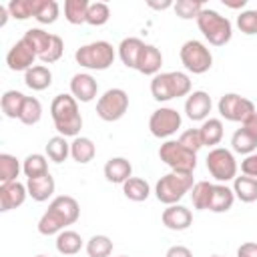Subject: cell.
Segmentation results:
<instances>
[{
	"mask_svg": "<svg viewBox=\"0 0 257 257\" xmlns=\"http://www.w3.org/2000/svg\"><path fill=\"white\" fill-rule=\"evenodd\" d=\"M165 257H193V251L185 245H171L165 253Z\"/></svg>",
	"mask_w": 257,
	"mask_h": 257,
	"instance_id": "obj_48",
	"label": "cell"
},
{
	"mask_svg": "<svg viewBox=\"0 0 257 257\" xmlns=\"http://www.w3.org/2000/svg\"><path fill=\"white\" fill-rule=\"evenodd\" d=\"M211 257H223V255H211Z\"/></svg>",
	"mask_w": 257,
	"mask_h": 257,
	"instance_id": "obj_53",
	"label": "cell"
},
{
	"mask_svg": "<svg viewBox=\"0 0 257 257\" xmlns=\"http://www.w3.org/2000/svg\"><path fill=\"white\" fill-rule=\"evenodd\" d=\"M110 18V8L106 2H90L88 14H86V24L90 26H102Z\"/></svg>",
	"mask_w": 257,
	"mask_h": 257,
	"instance_id": "obj_41",
	"label": "cell"
},
{
	"mask_svg": "<svg viewBox=\"0 0 257 257\" xmlns=\"http://www.w3.org/2000/svg\"><path fill=\"white\" fill-rule=\"evenodd\" d=\"M24 84L30 90H46L52 84V72L44 64H34L30 70L24 72Z\"/></svg>",
	"mask_w": 257,
	"mask_h": 257,
	"instance_id": "obj_22",
	"label": "cell"
},
{
	"mask_svg": "<svg viewBox=\"0 0 257 257\" xmlns=\"http://www.w3.org/2000/svg\"><path fill=\"white\" fill-rule=\"evenodd\" d=\"M199 133L203 139V147L215 149V145H219L223 141V120L221 118H207V120H203Z\"/></svg>",
	"mask_w": 257,
	"mask_h": 257,
	"instance_id": "obj_27",
	"label": "cell"
},
{
	"mask_svg": "<svg viewBox=\"0 0 257 257\" xmlns=\"http://www.w3.org/2000/svg\"><path fill=\"white\" fill-rule=\"evenodd\" d=\"M183 66L193 74H205L213 66L211 50L199 40H187L179 50Z\"/></svg>",
	"mask_w": 257,
	"mask_h": 257,
	"instance_id": "obj_8",
	"label": "cell"
},
{
	"mask_svg": "<svg viewBox=\"0 0 257 257\" xmlns=\"http://www.w3.org/2000/svg\"><path fill=\"white\" fill-rule=\"evenodd\" d=\"M88 257H108L112 253V241L106 235H92L86 241Z\"/></svg>",
	"mask_w": 257,
	"mask_h": 257,
	"instance_id": "obj_39",
	"label": "cell"
},
{
	"mask_svg": "<svg viewBox=\"0 0 257 257\" xmlns=\"http://www.w3.org/2000/svg\"><path fill=\"white\" fill-rule=\"evenodd\" d=\"M181 122H183V118H181V114L175 108L161 106V108H157L151 114V118H149V131L157 139H167V137L175 135L181 128Z\"/></svg>",
	"mask_w": 257,
	"mask_h": 257,
	"instance_id": "obj_12",
	"label": "cell"
},
{
	"mask_svg": "<svg viewBox=\"0 0 257 257\" xmlns=\"http://www.w3.org/2000/svg\"><path fill=\"white\" fill-rule=\"evenodd\" d=\"M161 66H163L161 50L153 44H145V48L141 52V58H139V64H137V70L145 76H157Z\"/></svg>",
	"mask_w": 257,
	"mask_h": 257,
	"instance_id": "obj_18",
	"label": "cell"
},
{
	"mask_svg": "<svg viewBox=\"0 0 257 257\" xmlns=\"http://www.w3.org/2000/svg\"><path fill=\"white\" fill-rule=\"evenodd\" d=\"M50 116L60 137H80L78 133L82 128V116L78 110V100L72 94H56L50 102Z\"/></svg>",
	"mask_w": 257,
	"mask_h": 257,
	"instance_id": "obj_2",
	"label": "cell"
},
{
	"mask_svg": "<svg viewBox=\"0 0 257 257\" xmlns=\"http://www.w3.org/2000/svg\"><path fill=\"white\" fill-rule=\"evenodd\" d=\"M82 245H84V241L76 231L64 229L56 235V251L60 255H76L82 249Z\"/></svg>",
	"mask_w": 257,
	"mask_h": 257,
	"instance_id": "obj_26",
	"label": "cell"
},
{
	"mask_svg": "<svg viewBox=\"0 0 257 257\" xmlns=\"http://www.w3.org/2000/svg\"><path fill=\"white\" fill-rule=\"evenodd\" d=\"M213 100L205 90H193L185 100V114L191 120H207Z\"/></svg>",
	"mask_w": 257,
	"mask_h": 257,
	"instance_id": "obj_14",
	"label": "cell"
},
{
	"mask_svg": "<svg viewBox=\"0 0 257 257\" xmlns=\"http://www.w3.org/2000/svg\"><path fill=\"white\" fill-rule=\"evenodd\" d=\"M235 203V193L233 189H229L225 183L213 185V195H211V203H209V211L213 213H227Z\"/></svg>",
	"mask_w": 257,
	"mask_h": 257,
	"instance_id": "obj_23",
	"label": "cell"
},
{
	"mask_svg": "<svg viewBox=\"0 0 257 257\" xmlns=\"http://www.w3.org/2000/svg\"><path fill=\"white\" fill-rule=\"evenodd\" d=\"M26 197H28V189L20 181L0 185V211L8 213V211L20 207L26 201Z\"/></svg>",
	"mask_w": 257,
	"mask_h": 257,
	"instance_id": "obj_15",
	"label": "cell"
},
{
	"mask_svg": "<svg viewBox=\"0 0 257 257\" xmlns=\"http://www.w3.org/2000/svg\"><path fill=\"white\" fill-rule=\"evenodd\" d=\"M197 26L203 32V36L213 46H225L233 36V26L227 16H221L217 10L203 8L197 16Z\"/></svg>",
	"mask_w": 257,
	"mask_h": 257,
	"instance_id": "obj_4",
	"label": "cell"
},
{
	"mask_svg": "<svg viewBox=\"0 0 257 257\" xmlns=\"http://www.w3.org/2000/svg\"><path fill=\"white\" fill-rule=\"evenodd\" d=\"M223 4H225V6H229V8H243V6L247 4V0H237V2H229V0H223Z\"/></svg>",
	"mask_w": 257,
	"mask_h": 257,
	"instance_id": "obj_51",
	"label": "cell"
},
{
	"mask_svg": "<svg viewBox=\"0 0 257 257\" xmlns=\"http://www.w3.org/2000/svg\"><path fill=\"white\" fill-rule=\"evenodd\" d=\"M78 217H80V205L74 197H70V195L54 197L38 221V233L46 235V237L58 235L60 231H64V227L76 223Z\"/></svg>",
	"mask_w": 257,
	"mask_h": 257,
	"instance_id": "obj_1",
	"label": "cell"
},
{
	"mask_svg": "<svg viewBox=\"0 0 257 257\" xmlns=\"http://www.w3.org/2000/svg\"><path fill=\"white\" fill-rule=\"evenodd\" d=\"M241 173L247 175V177H255L257 179V151L247 155L243 161H241Z\"/></svg>",
	"mask_w": 257,
	"mask_h": 257,
	"instance_id": "obj_46",
	"label": "cell"
},
{
	"mask_svg": "<svg viewBox=\"0 0 257 257\" xmlns=\"http://www.w3.org/2000/svg\"><path fill=\"white\" fill-rule=\"evenodd\" d=\"M88 0H66L64 2V18L70 24H84L88 14Z\"/></svg>",
	"mask_w": 257,
	"mask_h": 257,
	"instance_id": "obj_34",
	"label": "cell"
},
{
	"mask_svg": "<svg viewBox=\"0 0 257 257\" xmlns=\"http://www.w3.org/2000/svg\"><path fill=\"white\" fill-rule=\"evenodd\" d=\"M22 173L26 175V179H34V177H42L48 173V161L44 155L40 153H32L24 159L22 163Z\"/></svg>",
	"mask_w": 257,
	"mask_h": 257,
	"instance_id": "obj_35",
	"label": "cell"
},
{
	"mask_svg": "<svg viewBox=\"0 0 257 257\" xmlns=\"http://www.w3.org/2000/svg\"><path fill=\"white\" fill-rule=\"evenodd\" d=\"M74 58H76V62L82 68H88V70H106L114 62V48L106 40H96V42H90V44L80 46L74 52Z\"/></svg>",
	"mask_w": 257,
	"mask_h": 257,
	"instance_id": "obj_6",
	"label": "cell"
},
{
	"mask_svg": "<svg viewBox=\"0 0 257 257\" xmlns=\"http://www.w3.org/2000/svg\"><path fill=\"white\" fill-rule=\"evenodd\" d=\"M34 58H36V52L30 48V44L24 38H20L10 46L6 54V64L14 72H26L34 66Z\"/></svg>",
	"mask_w": 257,
	"mask_h": 257,
	"instance_id": "obj_13",
	"label": "cell"
},
{
	"mask_svg": "<svg viewBox=\"0 0 257 257\" xmlns=\"http://www.w3.org/2000/svg\"><path fill=\"white\" fill-rule=\"evenodd\" d=\"M70 155V143H66V137H52L48 139L46 143V157L52 161V163H64Z\"/></svg>",
	"mask_w": 257,
	"mask_h": 257,
	"instance_id": "obj_33",
	"label": "cell"
},
{
	"mask_svg": "<svg viewBox=\"0 0 257 257\" xmlns=\"http://www.w3.org/2000/svg\"><path fill=\"white\" fill-rule=\"evenodd\" d=\"M237 28L247 36L257 34V10H243L237 16Z\"/></svg>",
	"mask_w": 257,
	"mask_h": 257,
	"instance_id": "obj_43",
	"label": "cell"
},
{
	"mask_svg": "<svg viewBox=\"0 0 257 257\" xmlns=\"http://www.w3.org/2000/svg\"><path fill=\"white\" fill-rule=\"evenodd\" d=\"M40 118H42V104H40V100H38L36 96H26L18 120H20L22 124L32 126V124H36Z\"/></svg>",
	"mask_w": 257,
	"mask_h": 257,
	"instance_id": "obj_38",
	"label": "cell"
},
{
	"mask_svg": "<svg viewBox=\"0 0 257 257\" xmlns=\"http://www.w3.org/2000/svg\"><path fill=\"white\" fill-rule=\"evenodd\" d=\"M173 8H175V12H177L179 18H183V20L195 18L197 20V16L203 10V2L201 0H177L173 4Z\"/></svg>",
	"mask_w": 257,
	"mask_h": 257,
	"instance_id": "obj_42",
	"label": "cell"
},
{
	"mask_svg": "<svg viewBox=\"0 0 257 257\" xmlns=\"http://www.w3.org/2000/svg\"><path fill=\"white\" fill-rule=\"evenodd\" d=\"M237 257H257V243L247 241V243L239 245V249H237Z\"/></svg>",
	"mask_w": 257,
	"mask_h": 257,
	"instance_id": "obj_49",
	"label": "cell"
},
{
	"mask_svg": "<svg viewBox=\"0 0 257 257\" xmlns=\"http://www.w3.org/2000/svg\"><path fill=\"white\" fill-rule=\"evenodd\" d=\"M217 108H219V114L221 118L225 120H231V122H243L249 114L255 112V104L253 100L237 94V92H227L219 98L217 102Z\"/></svg>",
	"mask_w": 257,
	"mask_h": 257,
	"instance_id": "obj_11",
	"label": "cell"
},
{
	"mask_svg": "<svg viewBox=\"0 0 257 257\" xmlns=\"http://www.w3.org/2000/svg\"><path fill=\"white\" fill-rule=\"evenodd\" d=\"M161 221L171 231H185L193 223V213H191V209H187L179 203L177 205H167V209L161 215Z\"/></svg>",
	"mask_w": 257,
	"mask_h": 257,
	"instance_id": "obj_16",
	"label": "cell"
},
{
	"mask_svg": "<svg viewBox=\"0 0 257 257\" xmlns=\"http://www.w3.org/2000/svg\"><path fill=\"white\" fill-rule=\"evenodd\" d=\"M122 193L128 201H135V203H141V201H147L149 195H151V187L145 179L141 177H131L128 181L122 183Z\"/></svg>",
	"mask_w": 257,
	"mask_h": 257,
	"instance_id": "obj_28",
	"label": "cell"
},
{
	"mask_svg": "<svg viewBox=\"0 0 257 257\" xmlns=\"http://www.w3.org/2000/svg\"><path fill=\"white\" fill-rule=\"evenodd\" d=\"M98 92V82L88 72H78L70 78V94L78 102H90Z\"/></svg>",
	"mask_w": 257,
	"mask_h": 257,
	"instance_id": "obj_17",
	"label": "cell"
},
{
	"mask_svg": "<svg viewBox=\"0 0 257 257\" xmlns=\"http://www.w3.org/2000/svg\"><path fill=\"white\" fill-rule=\"evenodd\" d=\"M161 161L177 173H193L197 167V153L185 149L179 141H167L159 149Z\"/></svg>",
	"mask_w": 257,
	"mask_h": 257,
	"instance_id": "obj_7",
	"label": "cell"
},
{
	"mask_svg": "<svg viewBox=\"0 0 257 257\" xmlns=\"http://www.w3.org/2000/svg\"><path fill=\"white\" fill-rule=\"evenodd\" d=\"M231 149H233L235 153L247 157V155H251V153L257 151V139H253L247 131L237 128V131L233 133V137H231Z\"/></svg>",
	"mask_w": 257,
	"mask_h": 257,
	"instance_id": "obj_37",
	"label": "cell"
},
{
	"mask_svg": "<svg viewBox=\"0 0 257 257\" xmlns=\"http://www.w3.org/2000/svg\"><path fill=\"white\" fill-rule=\"evenodd\" d=\"M120 257H126V255H120Z\"/></svg>",
	"mask_w": 257,
	"mask_h": 257,
	"instance_id": "obj_54",
	"label": "cell"
},
{
	"mask_svg": "<svg viewBox=\"0 0 257 257\" xmlns=\"http://www.w3.org/2000/svg\"><path fill=\"white\" fill-rule=\"evenodd\" d=\"M62 52H64V42H62V38H60L58 34H52L50 46H48V50H46V52L40 56V60H42L44 64H52V62L60 60Z\"/></svg>",
	"mask_w": 257,
	"mask_h": 257,
	"instance_id": "obj_44",
	"label": "cell"
},
{
	"mask_svg": "<svg viewBox=\"0 0 257 257\" xmlns=\"http://www.w3.org/2000/svg\"><path fill=\"white\" fill-rule=\"evenodd\" d=\"M28 44H30V48L36 52V56L40 58L46 50H48V46H50V40H52V34H48V32H44L42 28H28L26 32H24V36H22Z\"/></svg>",
	"mask_w": 257,
	"mask_h": 257,
	"instance_id": "obj_30",
	"label": "cell"
},
{
	"mask_svg": "<svg viewBox=\"0 0 257 257\" xmlns=\"http://www.w3.org/2000/svg\"><path fill=\"white\" fill-rule=\"evenodd\" d=\"M60 14V6L56 0H36L34 8V20L40 24H54Z\"/></svg>",
	"mask_w": 257,
	"mask_h": 257,
	"instance_id": "obj_32",
	"label": "cell"
},
{
	"mask_svg": "<svg viewBox=\"0 0 257 257\" xmlns=\"http://www.w3.org/2000/svg\"><path fill=\"white\" fill-rule=\"evenodd\" d=\"M151 94L157 102H167L191 94V78L185 72H159L151 80Z\"/></svg>",
	"mask_w": 257,
	"mask_h": 257,
	"instance_id": "obj_3",
	"label": "cell"
},
{
	"mask_svg": "<svg viewBox=\"0 0 257 257\" xmlns=\"http://www.w3.org/2000/svg\"><path fill=\"white\" fill-rule=\"evenodd\" d=\"M145 48V42L137 36H128L124 38L120 44H118V56L122 60V64L126 68H135L137 70V64H139V58H141V52Z\"/></svg>",
	"mask_w": 257,
	"mask_h": 257,
	"instance_id": "obj_21",
	"label": "cell"
},
{
	"mask_svg": "<svg viewBox=\"0 0 257 257\" xmlns=\"http://www.w3.org/2000/svg\"><path fill=\"white\" fill-rule=\"evenodd\" d=\"M104 177L108 183L122 185L124 181H128L133 177V165L124 157H112L104 165Z\"/></svg>",
	"mask_w": 257,
	"mask_h": 257,
	"instance_id": "obj_19",
	"label": "cell"
},
{
	"mask_svg": "<svg viewBox=\"0 0 257 257\" xmlns=\"http://www.w3.org/2000/svg\"><path fill=\"white\" fill-rule=\"evenodd\" d=\"M241 128H243V131H247L253 139H257V110H255L253 114H249V116L241 122Z\"/></svg>",
	"mask_w": 257,
	"mask_h": 257,
	"instance_id": "obj_47",
	"label": "cell"
},
{
	"mask_svg": "<svg viewBox=\"0 0 257 257\" xmlns=\"http://www.w3.org/2000/svg\"><path fill=\"white\" fill-rule=\"evenodd\" d=\"M233 193L241 203H255L257 201V179L255 177H235L233 181Z\"/></svg>",
	"mask_w": 257,
	"mask_h": 257,
	"instance_id": "obj_24",
	"label": "cell"
},
{
	"mask_svg": "<svg viewBox=\"0 0 257 257\" xmlns=\"http://www.w3.org/2000/svg\"><path fill=\"white\" fill-rule=\"evenodd\" d=\"M126 110H128V94L122 88H108L96 100V114L104 122L120 120Z\"/></svg>",
	"mask_w": 257,
	"mask_h": 257,
	"instance_id": "obj_10",
	"label": "cell"
},
{
	"mask_svg": "<svg viewBox=\"0 0 257 257\" xmlns=\"http://www.w3.org/2000/svg\"><path fill=\"white\" fill-rule=\"evenodd\" d=\"M24 100H26V94H22L20 90H6L2 94V100H0V106H2L4 116H8V118H20Z\"/></svg>",
	"mask_w": 257,
	"mask_h": 257,
	"instance_id": "obj_29",
	"label": "cell"
},
{
	"mask_svg": "<svg viewBox=\"0 0 257 257\" xmlns=\"http://www.w3.org/2000/svg\"><path fill=\"white\" fill-rule=\"evenodd\" d=\"M20 171H22V167L14 155H8V153L0 155V185L18 181Z\"/></svg>",
	"mask_w": 257,
	"mask_h": 257,
	"instance_id": "obj_31",
	"label": "cell"
},
{
	"mask_svg": "<svg viewBox=\"0 0 257 257\" xmlns=\"http://www.w3.org/2000/svg\"><path fill=\"white\" fill-rule=\"evenodd\" d=\"M26 189H28V197H32L34 201L42 203V201H48L56 189V183H54V177L50 173L42 175V177H34V179H28L26 181Z\"/></svg>",
	"mask_w": 257,
	"mask_h": 257,
	"instance_id": "obj_20",
	"label": "cell"
},
{
	"mask_svg": "<svg viewBox=\"0 0 257 257\" xmlns=\"http://www.w3.org/2000/svg\"><path fill=\"white\" fill-rule=\"evenodd\" d=\"M207 169L211 173V177L219 183H227V181H235L237 177V161L233 157V153L229 149L223 147H215L209 151L207 155Z\"/></svg>",
	"mask_w": 257,
	"mask_h": 257,
	"instance_id": "obj_9",
	"label": "cell"
},
{
	"mask_svg": "<svg viewBox=\"0 0 257 257\" xmlns=\"http://www.w3.org/2000/svg\"><path fill=\"white\" fill-rule=\"evenodd\" d=\"M179 143H181L185 149H189V151L197 153V151L203 147V139H201V133H199V128H189V131L181 133V137H179Z\"/></svg>",
	"mask_w": 257,
	"mask_h": 257,
	"instance_id": "obj_45",
	"label": "cell"
},
{
	"mask_svg": "<svg viewBox=\"0 0 257 257\" xmlns=\"http://www.w3.org/2000/svg\"><path fill=\"white\" fill-rule=\"evenodd\" d=\"M149 6L155 8V10H165V8H171L173 2H169V0H165V2H149Z\"/></svg>",
	"mask_w": 257,
	"mask_h": 257,
	"instance_id": "obj_50",
	"label": "cell"
},
{
	"mask_svg": "<svg viewBox=\"0 0 257 257\" xmlns=\"http://www.w3.org/2000/svg\"><path fill=\"white\" fill-rule=\"evenodd\" d=\"M8 12L12 18L16 20H26V18H34V8H36V0H10L6 4Z\"/></svg>",
	"mask_w": 257,
	"mask_h": 257,
	"instance_id": "obj_40",
	"label": "cell"
},
{
	"mask_svg": "<svg viewBox=\"0 0 257 257\" xmlns=\"http://www.w3.org/2000/svg\"><path fill=\"white\" fill-rule=\"evenodd\" d=\"M34 257H46V255H34Z\"/></svg>",
	"mask_w": 257,
	"mask_h": 257,
	"instance_id": "obj_52",
	"label": "cell"
},
{
	"mask_svg": "<svg viewBox=\"0 0 257 257\" xmlns=\"http://www.w3.org/2000/svg\"><path fill=\"white\" fill-rule=\"evenodd\" d=\"M211 195H213V183H209V181H199V183H195L193 189H191V201H193V207L199 209V211L209 209Z\"/></svg>",
	"mask_w": 257,
	"mask_h": 257,
	"instance_id": "obj_36",
	"label": "cell"
},
{
	"mask_svg": "<svg viewBox=\"0 0 257 257\" xmlns=\"http://www.w3.org/2000/svg\"><path fill=\"white\" fill-rule=\"evenodd\" d=\"M94 155H96V147H94V143L88 137H76V139H72V143H70V157L76 163L86 165V163H90L94 159Z\"/></svg>",
	"mask_w": 257,
	"mask_h": 257,
	"instance_id": "obj_25",
	"label": "cell"
},
{
	"mask_svg": "<svg viewBox=\"0 0 257 257\" xmlns=\"http://www.w3.org/2000/svg\"><path fill=\"white\" fill-rule=\"evenodd\" d=\"M193 173H177L171 171L163 175L155 185V195L165 205H177L191 189H193Z\"/></svg>",
	"mask_w": 257,
	"mask_h": 257,
	"instance_id": "obj_5",
	"label": "cell"
}]
</instances>
